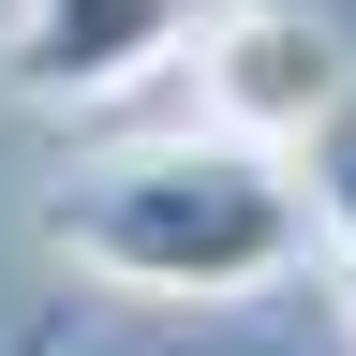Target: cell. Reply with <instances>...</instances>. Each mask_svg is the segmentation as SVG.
I'll return each instance as SVG.
<instances>
[{"label":"cell","instance_id":"3","mask_svg":"<svg viewBox=\"0 0 356 356\" xmlns=\"http://www.w3.org/2000/svg\"><path fill=\"white\" fill-rule=\"evenodd\" d=\"M222 0H15V30H0V89L44 119L74 104H119V89H149L163 60H193V30Z\"/></svg>","mask_w":356,"mask_h":356},{"label":"cell","instance_id":"2","mask_svg":"<svg viewBox=\"0 0 356 356\" xmlns=\"http://www.w3.org/2000/svg\"><path fill=\"white\" fill-rule=\"evenodd\" d=\"M193 89H208V134H238V149H312V134H341L356 104V60L327 15H297V0H222L193 30Z\"/></svg>","mask_w":356,"mask_h":356},{"label":"cell","instance_id":"5","mask_svg":"<svg viewBox=\"0 0 356 356\" xmlns=\"http://www.w3.org/2000/svg\"><path fill=\"white\" fill-rule=\"evenodd\" d=\"M0 356H60V312H30V327H0Z\"/></svg>","mask_w":356,"mask_h":356},{"label":"cell","instance_id":"4","mask_svg":"<svg viewBox=\"0 0 356 356\" xmlns=\"http://www.w3.org/2000/svg\"><path fill=\"white\" fill-rule=\"evenodd\" d=\"M312 208H327V267H341V297H356V149L327 163V193H312Z\"/></svg>","mask_w":356,"mask_h":356},{"label":"cell","instance_id":"1","mask_svg":"<svg viewBox=\"0 0 356 356\" xmlns=\"http://www.w3.org/2000/svg\"><path fill=\"white\" fill-rule=\"evenodd\" d=\"M327 208L282 149H238V134H134V149L74 163L44 193V252L104 297H149V312H222V297H267L297 282Z\"/></svg>","mask_w":356,"mask_h":356}]
</instances>
